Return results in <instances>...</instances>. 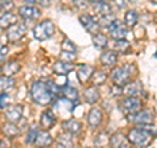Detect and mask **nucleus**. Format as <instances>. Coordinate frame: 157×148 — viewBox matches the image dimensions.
<instances>
[{"mask_svg": "<svg viewBox=\"0 0 157 148\" xmlns=\"http://www.w3.org/2000/svg\"><path fill=\"white\" fill-rule=\"evenodd\" d=\"M55 114H54L52 110H45L42 113L41 115V126L43 127L45 130H48L51 129V127L54 126V123H55Z\"/></svg>", "mask_w": 157, "mask_h": 148, "instance_id": "17", "label": "nucleus"}, {"mask_svg": "<svg viewBox=\"0 0 157 148\" xmlns=\"http://www.w3.org/2000/svg\"><path fill=\"white\" fill-rule=\"evenodd\" d=\"M114 2H115V4H117V7L123 8L126 4H127V2H128V0H114Z\"/></svg>", "mask_w": 157, "mask_h": 148, "instance_id": "42", "label": "nucleus"}, {"mask_svg": "<svg viewBox=\"0 0 157 148\" xmlns=\"http://www.w3.org/2000/svg\"><path fill=\"white\" fill-rule=\"evenodd\" d=\"M78 20H80L81 25L84 26V28H85L89 33H93V34L98 33V28H100V24L96 22V21H94V18H93V17L90 16V14H88V13H82V14H80V17H78Z\"/></svg>", "mask_w": 157, "mask_h": 148, "instance_id": "10", "label": "nucleus"}, {"mask_svg": "<svg viewBox=\"0 0 157 148\" xmlns=\"http://www.w3.org/2000/svg\"><path fill=\"white\" fill-rule=\"evenodd\" d=\"M54 33H55V25L50 20H45L33 28V36L38 41H46L54 36Z\"/></svg>", "mask_w": 157, "mask_h": 148, "instance_id": "4", "label": "nucleus"}, {"mask_svg": "<svg viewBox=\"0 0 157 148\" xmlns=\"http://www.w3.org/2000/svg\"><path fill=\"white\" fill-rule=\"evenodd\" d=\"M38 134H39L38 127H37V126H33L32 129L29 130V132H28V135H26V140H25V142L28 143V144H32V143L36 142Z\"/></svg>", "mask_w": 157, "mask_h": 148, "instance_id": "35", "label": "nucleus"}, {"mask_svg": "<svg viewBox=\"0 0 157 148\" xmlns=\"http://www.w3.org/2000/svg\"><path fill=\"white\" fill-rule=\"evenodd\" d=\"M140 106H141V101L137 97H127L119 103V109L126 115H130L139 111Z\"/></svg>", "mask_w": 157, "mask_h": 148, "instance_id": "6", "label": "nucleus"}, {"mask_svg": "<svg viewBox=\"0 0 157 148\" xmlns=\"http://www.w3.org/2000/svg\"><path fill=\"white\" fill-rule=\"evenodd\" d=\"M0 8L6 12H9V9L13 8V2L12 0H2L0 2Z\"/></svg>", "mask_w": 157, "mask_h": 148, "instance_id": "39", "label": "nucleus"}, {"mask_svg": "<svg viewBox=\"0 0 157 148\" xmlns=\"http://www.w3.org/2000/svg\"><path fill=\"white\" fill-rule=\"evenodd\" d=\"M63 127H64V130L67 132L73 134V135H76V134H78V132L81 131V123L78 121H76V119L64 121V122H63Z\"/></svg>", "mask_w": 157, "mask_h": 148, "instance_id": "23", "label": "nucleus"}, {"mask_svg": "<svg viewBox=\"0 0 157 148\" xmlns=\"http://www.w3.org/2000/svg\"><path fill=\"white\" fill-rule=\"evenodd\" d=\"M22 113H24L22 105H13L6 110V118H7L8 122L17 123L18 121H21Z\"/></svg>", "mask_w": 157, "mask_h": 148, "instance_id": "12", "label": "nucleus"}, {"mask_svg": "<svg viewBox=\"0 0 157 148\" xmlns=\"http://www.w3.org/2000/svg\"><path fill=\"white\" fill-rule=\"evenodd\" d=\"M62 50L63 51H68V53H76V46L72 43V41H70L68 38H66L64 41L62 42Z\"/></svg>", "mask_w": 157, "mask_h": 148, "instance_id": "37", "label": "nucleus"}, {"mask_svg": "<svg viewBox=\"0 0 157 148\" xmlns=\"http://www.w3.org/2000/svg\"><path fill=\"white\" fill-rule=\"evenodd\" d=\"M73 68H75V66H73L72 63H66V62H62V60L55 62L52 66L54 72L58 73V75H60V76H66L67 73H71L73 71Z\"/></svg>", "mask_w": 157, "mask_h": 148, "instance_id": "14", "label": "nucleus"}, {"mask_svg": "<svg viewBox=\"0 0 157 148\" xmlns=\"http://www.w3.org/2000/svg\"><path fill=\"white\" fill-rule=\"evenodd\" d=\"M106 73L104 71H94L93 72V75H92V83L94 84V87L97 85H101V84H104L106 81Z\"/></svg>", "mask_w": 157, "mask_h": 148, "instance_id": "32", "label": "nucleus"}, {"mask_svg": "<svg viewBox=\"0 0 157 148\" xmlns=\"http://www.w3.org/2000/svg\"><path fill=\"white\" fill-rule=\"evenodd\" d=\"M88 2H90V3H93V4H98V3L105 2V0H88Z\"/></svg>", "mask_w": 157, "mask_h": 148, "instance_id": "44", "label": "nucleus"}, {"mask_svg": "<svg viewBox=\"0 0 157 148\" xmlns=\"http://www.w3.org/2000/svg\"><path fill=\"white\" fill-rule=\"evenodd\" d=\"M141 89H143V87L139 81H132L124 85L123 95H126L127 97H137L141 93Z\"/></svg>", "mask_w": 157, "mask_h": 148, "instance_id": "15", "label": "nucleus"}, {"mask_svg": "<svg viewBox=\"0 0 157 148\" xmlns=\"http://www.w3.org/2000/svg\"><path fill=\"white\" fill-rule=\"evenodd\" d=\"M93 9H94V12H96L97 14H100L101 17L107 16V14H111V8H110V6H109V4H107L106 2L94 4V6H93Z\"/></svg>", "mask_w": 157, "mask_h": 148, "instance_id": "29", "label": "nucleus"}, {"mask_svg": "<svg viewBox=\"0 0 157 148\" xmlns=\"http://www.w3.org/2000/svg\"><path fill=\"white\" fill-rule=\"evenodd\" d=\"M113 47H114V51L121 53V54H127L131 50V45L126 39H115Z\"/></svg>", "mask_w": 157, "mask_h": 148, "instance_id": "28", "label": "nucleus"}, {"mask_svg": "<svg viewBox=\"0 0 157 148\" xmlns=\"http://www.w3.org/2000/svg\"><path fill=\"white\" fill-rule=\"evenodd\" d=\"M2 130H3L4 134H6V136H8V138L17 136L20 134V127L16 125V123H12V122H6L2 126Z\"/></svg>", "mask_w": 157, "mask_h": 148, "instance_id": "26", "label": "nucleus"}, {"mask_svg": "<svg viewBox=\"0 0 157 148\" xmlns=\"http://www.w3.org/2000/svg\"><path fill=\"white\" fill-rule=\"evenodd\" d=\"M98 98H100V92H98L97 87L85 88V91H84V100L88 103H94L96 101H98Z\"/></svg>", "mask_w": 157, "mask_h": 148, "instance_id": "24", "label": "nucleus"}, {"mask_svg": "<svg viewBox=\"0 0 157 148\" xmlns=\"http://www.w3.org/2000/svg\"><path fill=\"white\" fill-rule=\"evenodd\" d=\"M14 24H17V17L12 12H6L0 17V29H9Z\"/></svg>", "mask_w": 157, "mask_h": 148, "instance_id": "19", "label": "nucleus"}, {"mask_svg": "<svg viewBox=\"0 0 157 148\" xmlns=\"http://www.w3.org/2000/svg\"><path fill=\"white\" fill-rule=\"evenodd\" d=\"M94 72V67L89 64H80L77 67V80L81 84H85L86 81H89V79H92V75Z\"/></svg>", "mask_w": 157, "mask_h": 148, "instance_id": "11", "label": "nucleus"}, {"mask_svg": "<svg viewBox=\"0 0 157 148\" xmlns=\"http://www.w3.org/2000/svg\"><path fill=\"white\" fill-rule=\"evenodd\" d=\"M92 42H93V45H94L97 49H100V50H102V49H105L107 46V37L105 36L104 33H96V34H93V37H92Z\"/></svg>", "mask_w": 157, "mask_h": 148, "instance_id": "27", "label": "nucleus"}, {"mask_svg": "<svg viewBox=\"0 0 157 148\" xmlns=\"http://www.w3.org/2000/svg\"><path fill=\"white\" fill-rule=\"evenodd\" d=\"M25 2L29 4V6H30V4H36V3H37V0H25Z\"/></svg>", "mask_w": 157, "mask_h": 148, "instance_id": "45", "label": "nucleus"}, {"mask_svg": "<svg viewBox=\"0 0 157 148\" xmlns=\"http://www.w3.org/2000/svg\"><path fill=\"white\" fill-rule=\"evenodd\" d=\"M131 72H132V66L131 64H123L121 67H115L114 70L111 71V79L113 81H114L117 85H126V84H128L130 79H131Z\"/></svg>", "mask_w": 157, "mask_h": 148, "instance_id": "5", "label": "nucleus"}, {"mask_svg": "<svg viewBox=\"0 0 157 148\" xmlns=\"http://www.w3.org/2000/svg\"><path fill=\"white\" fill-rule=\"evenodd\" d=\"M128 140L131 144H134L139 148H144L151 144L152 132L147 131L144 129H140V127H135V129H131L128 132Z\"/></svg>", "mask_w": 157, "mask_h": 148, "instance_id": "2", "label": "nucleus"}, {"mask_svg": "<svg viewBox=\"0 0 157 148\" xmlns=\"http://www.w3.org/2000/svg\"><path fill=\"white\" fill-rule=\"evenodd\" d=\"M100 60H101L102 64L106 66V67H114L115 63H117V60H118L117 53H115L114 50H107V51H105V53L101 55Z\"/></svg>", "mask_w": 157, "mask_h": 148, "instance_id": "20", "label": "nucleus"}, {"mask_svg": "<svg viewBox=\"0 0 157 148\" xmlns=\"http://www.w3.org/2000/svg\"><path fill=\"white\" fill-rule=\"evenodd\" d=\"M26 24L25 22H17L13 26H11L7 32V38L9 42H18L20 39H22L24 36L26 34Z\"/></svg>", "mask_w": 157, "mask_h": 148, "instance_id": "7", "label": "nucleus"}, {"mask_svg": "<svg viewBox=\"0 0 157 148\" xmlns=\"http://www.w3.org/2000/svg\"><path fill=\"white\" fill-rule=\"evenodd\" d=\"M59 92V85L55 81H34L30 88V96L33 101L41 106H47L52 101V98Z\"/></svg>", "mask_w": 157, "mask_h": 148, "instance_id": "1", "label": "nucleus"}, {"mask_svg": "<svg viewBox=\"0 0 157 148\" xmlns=\"http://www.w3.org/2000/svg\"><path fill=\"white\" fill-rule=\"evenodd\" d=\"M20 68H21V66H20L18 62H16V60H9V62H7L6 64L3 66L2 72H3L4 76L12 77L13 75H16V73L20 71Z\"/></svg>", "mask_w": 157, "mask_h": 148, "instance_id": "18", "label": "nucleus"}, {"mask_svg": "<svg viewBox=\"0 0 157 148\" xmlns=\"http://www.w3.org/2000/svg\"><path fill=\"white\" fill-rule=\"evenodd\" d=\"M37 3L41 4V6H43V7L50 6V0H37Z\"/></svg>", "mask_w": 157, "mask_h": 148, "instance_id": "43", "label": "nucleus"}, {"mask_svg": "<svg viewBox=\"0 0 157 148\" xmlns=\"http://www.w3.org/2000/svg\"><path fill=\"white\" fill-rule=\"evenodd\" d=\"M0 71H2V67H0Z\"/></svg>", "mask_w": 157, "mask_h": 148, "instance_id": "49", "label": "nucleus"}, {"mask_svg": "<svg viewBox=\"0 0 157 148\" xmlns=\"http://www.w3.org/2000/svg\"><path fill=\"white\" fill-rule=\"evenodd\" d=\"M137 22V12L131 9V11H127L124 14V25L128 28H134Z\"/></svg>", "mask_w": 157, "mask_h": 148, "instance_id": "31", "label": "nucleus"}, {"mask_svg": "<svg viewBox=\"0 0 157 148\" xmlns=\"http://www.w3.org/2000/svg\"><path fill=\"white\" fill-rule=\"evenodd\" d=\"M155 21H156V22H157V13H156V14H155Z\"/></svg>", "mask_w": 157, "mask_h": 148, "instance_id": "46", "label": "nucleus"}, {"mask_svg": "<svg viewBox=\"0 0 157 148\" xmlns=\"http://www.w3.org/2000/svg\"><path fill=\"white\" fill-rule=\"evenodd\" d=\"M7 55H8V47L7 46L0 47V60H6Z\"/></svg>", "mask_w": 157, "mask_h": 148, "instance_id": "40", "label": "nucleus"}, {"mask_svg": "<svg viewBox=\"0 0 157 148\" xmlns=\"http://www.w3.org/2000/svg\"><path fill=\"white\" fill-rule=\"evenodd\" d=\"M109 33L110 36L114 38V39H124L127 37V28L124 24H122L119 20H114V21L111 22V25L109 26Z\"/></svg>", "mask_w": 157, "mask_h": 148, "instance_id": "9", "label": "nucleus"}, {"mask_svg": "<svg viewBox=\"0 0 157 148\" xmlns=\"http://www.w3.org/2000/svg\"><path fill=\"white\" fill-rule=\"evenodd\" d=\"M11 102H12L11 96H9L7 92L0 95V109L2 110H6L8 107H11Z\"/></svg>", "mask_w": 157, "mask_h": 148, "instance_id": "33", "label": "nucleus"}, {"mask_svg": "<svg viewBox=\"0 0 157 148\" xmlns=\"http://www.w3.org/2000/svg\"><path fill=\"white\" fill-rule=\"evenodd\" d=\"M63 96H64L67 100L72 101L73 103L77 102L78 100H80V96H78V91L76 89L75 87H71V85H66L64 88H63Z\"/></svg>", "mask_w": 157, "mask_h": 148, "instance_id": "25", "label": "nucleus"}, {"mask_svg": "<svg viewBox=\"0 0 157 148\" xmlns=\"http://www.w3.org/2000/svg\"><path fill=\"white\" fill-rule=\"evenodd\" d=\"M76 59V54L75 53H68V51H62L60 56H59V60L66 62V63H72Z\"/></svg>", "mask_w": 157, "mask_h": 148, "instance_id": "36", "label": "nucleus"}, {"mask_svg": "<svg viewBox=\"0 0 157 148\" xmlns=\"http://www.w3.org/2000/svg\"><path fill=\"white\" fill-rule=\"evenodd\" d=\"M101 121H102V113H101V110L93 107V109L89 111V114H88V125L94 129V127H97L98 125H100Z\"/></svg>", "mask_w": 157, "mask_h": 148, "instance_id": "22", "label": "nucleus"}, {"mask_svg": "<svg viewBox=\"0 0 157 148\" xmlns=\"http://www.w3.org/2000/svg\"><path fill=\"white\" fill-rule=\"evenodd\" d=\"M51 143H52V138L47 131H39L34 144H36L38 148H46V147L50 146Z\"/></svg>", "mask_w": 157, "mask_h": 148, "instance_id": "21", "label": "nucleus"}, {"mask_svg": "<svg viewBox=\"0 0 157 148\" xmlns=\"http://www.w3.org/2000/svg\"><path fill=\"white\" fill-rule=\"evenodd\" d=\"M13 87H14V80L12 77H8V76L0 77V92L2 93L13 89Z\"/></svg>", "mask_w": 157, "mask_h": 148, "instance_id": "30", "label": "nucleus"}, {"mask_svg": "<svg viewBox=\"0 0 157 148\" xmlns=\"http://www.w3.org/2000/svg\"><path fill=\"white\" fill-rule=\"evenodd\" d=\"M152 2H153V3H156V4H157V0H152Z\"/></svg>", "mask_w": 157, "mask_h": 148, "instance_id": "47", "label": "nucleus"}, {"mask_svg": "<svg viewBox=\"0 0 157 148\" xmlns=\"http://www.w3.org/2000/svg\"><path fill=\"white\" fill-rule=\"evenodd\" d=\"M58 142H59V144H60L63 148H72L73 147V143L70 139L68 134H60V135H59V138H58Z\"/></svg>", "mask_w": 157, "mask_h": 148, "instance_id": "34", "label": "nucleus"}, {"mask_svg": "<svg viewBox=\"0 0 157 148\" xmlns=\"http://www.w3.org/2000/svg\"><path fill=\"white\" fill-rule=\"evenodd\" d=\"M18 14L24 20H36L41 16V11L33 6H22L18 9Z\"/></svg>", "mask_w": 157, "mask_h": 148, "instance_id": "13", "label": "nucleus"}, {"mask_svg": "<svg viewBox=\"0 0 157 148\" xmlns=\"http://www.w3.org/2000/svg\"><path fill=\"white\" fill-rule=\"evenodd\" d=\"M155 56H156V58H157V51H156V55H155Z\"/></svg>", "mask_w": 157, "mask_h": 148, "instance_id": "48", "label": "nucleus"}, {"mask_svg": "<svg viewBox=\"0 0 157 148\" xmlns=\"http://www.w3.org/2000/svg\"><path fill=\"white\" fill-rule=\"evenodd\" d=\"M73 102L67 100L66 97H59L54 101L52 111L56 117H60L63 119H70V117L72 115L73 111Z\"/></svg>", "mask_w": 157, "mask_h": 148, "instance_id": "3", "label": "nucleus"}, {"mask_svg": "<svg viewBox=\"0 0 157 148\" xmlns=\"http://www.w3.org/2000/svg\"><path fill=\"white\" fill-rule=\"evenodd\" d=\"M9 147H11V143H9L8 139L0 140V148H9Z\"/></svg>", "mask_w": 157, "mask_h": 148, "instance_id": "41", "label": "nucleus"}, {"mask_svg": "<svg viewBox=\"0 0 157 148\" xmlns=\"http://www.w3.org/2000/svg\"><path fill=\"white\" fill-rule=\"evenodd\" d=\"M110 144L113 148H130V140L122 134H114L110 138Z\"/></svg>", "mask_w": 157, "mask_h": 148, "instance_id": "16", "label": "nucleus"}, {"mask_svg": "<svg viewBox=\"0 0 157 148\" xmlns=\"http://www.w3.org/2000/svg\"><path fill=\"white\" fill-rule=\"evenodd\" d=\"M128 121L132 123H136L137 126L139 125H149V123L153 121V114H152L151 110H139L134 113V114L128 115Z\"/></svg>", "mask_w": 157, "mask_h": 148, "instance_id": "8", "label": "nucleus"}, {"mask_svg": "<svg viewBox=\"0 0 157 148\" xmlns=\"http://www.w3.org/2000/svg\"><path fill=\"white\" fill-rule=\"evenodd\" d=\"M114 16H113V14H107V16H104V17H101V20H100V25L101 26H106L107 29H109V26L111 25V22L114 21Z\"/></svg>", "mask_w": 157, "mask_h": 148, "instance_id": "38", "label": "nucleus"}]
</instances>
